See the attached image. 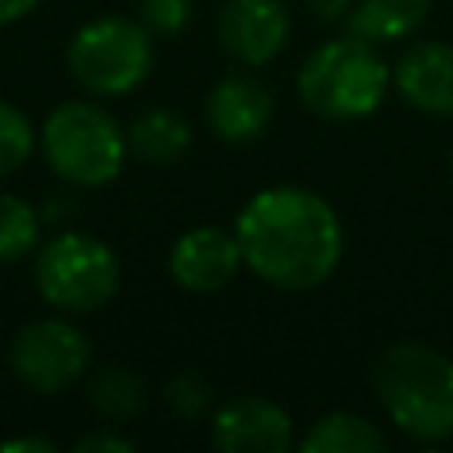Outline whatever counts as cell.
<instances>
[{
  "mask_svg": "<svg viewBox=\"0 0 453 453\" xmlns=\"http://www.w3.org/2000/svg\"><path fill=\"white\" fill-rule=\"evenodd\" d=\"M35 149V131H32V120L0 99V177L14 173L18 166H25V159L32 156Z\"/></svg>",
  "mask_w": 453,
  "mask_h": 453,
  "instance_id": "obj_18",
  "label": "cell"
},
{
  "mask_svg": "<svg viewBox=\"0 0 453 453\" xmlns=\"http://www.w3.org/2000/svg\"><path fill=\"white\" fill-rule=\"evenodd\" d=\"M163 400H166V407H170L177 418L195 421V418H202V414L212 407V389H209V382H205L198 372H177V375L163 386Z\"/></svg>",
  "mask_w": 453,
  "mask_h": 453,
  "instance_id": "obj_19",
  "label": "cell"
},
{
  "mask_svg": "<svg viewBox=\"0 0 453 453\" xmlns=\"http://www.w3.org/2000/svg\"><path fill=\"white\" fill-rule=\"evenodd\" d=\"M216 39L237 64L265 67L290 39V11L283 0H226L216 18Z\"/></svg>",
  "mask_w": 453,
  "mask_h": 453,
  "instance_id": "obj_8",
  "label": "cell"
},
{
  "mask_svg": "<svg viewBox=\"0 0 453 453\" xmlns=\"http://www.w3.org/2000/svg\"><path fill=\"white\" fill-rule=\"evenodd\" d=\"M127 134V152L142 163H173L191 149V124L177 110H145L131 120Z\"/></svg>",
  "mask_w": 453,
  "mask_h": 453,
  "instance_id": "obj_15",
  "label": "cell"
},
{
  "mask_svg": "<svg viewBox=\"0 0 453 453\" xmlns=\"http://www.w3.org/2000/svg\"><path fill=\"white\" fill-rule=\"evenodd\" d=\"M57 442L42 439V435H18V439H4L0 453H53Z\"/></svg>",
  "mask_w": 453,
  "mask_h": 453,
  "instance_id": "obj_22",
  "label": "cell"
},
{
  "mask_svg": "<svg viewBox=\"0 0 453 453\" xmlns=\"http://www.w3.org/2000/svg\"><path fill=\"white\" fill-rule=\"evenodd\" d=\"M273 120V96L251 74H223L205 96V124L226 145L255 142Z\"/></svg>",
  "mask_w": 453,
  "mask_h": 453,
  "instance_id": "obj_12",
  "label": "cell"
},
{
  "mask_svg": "<svg viewBox=\"0 0 453 453\" xmlns=\"http://www.w3.org/2000/svg\"><path fill=\"white\" fill-rule=\"evenodd\" d=\"M386 446V432L357 411H329L315 418L297 439L301 453H379Z\"/></svg>",
  "mask_w": 453,
  "mask_h": 453,
  "instance_id": "obj_13",
  "label": "cell"
},
{
  "mask_svg": "<svg viewBox=\"0 0 453 453\" xmlns=\"http://www.w3.org/2000/svg\"><path fill=\"white\" fill-rule=\"evenodd\" d=\"M35 287L60 311H99L120 287V258L106 241L64 230L39 248Z\"/></svg>",
  "mask_w": 453,
  "mask_h": 453,
  "instance_id": "obj_6",
  "label": "cell"
},
{
  "mask_svg": "<svg viewBox=\"0 0 453 453\" xmlns=\"http://www.w3.org/2000/svg\"><path fill=\"white\" fill-rule=\"evenodd\" d=\"M350 7H354V0H308V11H311L319 21H326V25L347 18Z\"/></svg>",
  "mask_w": 453,
  "mask_h": 453,
  "instance_id": "obj_23",
  "label": "cell"
},
{
  "mask_svg": "<svg viewBox=\"0 0 453 453\" xmlns=\"http://www.w3.org/2000/svg\"><path fill=\"white\" fill-rule=\"evenodd\" d=\"M42 219L18 195H0V262H18L39 248Z\"/></svg>",
  "mask_w": 453,
  "mask_h": 453,
  "instance_id": "obj_17",
  "label": "cell"
},
{
  "mask_svg": "<svg viewBox=\"0 0 453 453\" xmlns=\"http://www.w3.org/2000/svg\"><path fill=\"white\" fill-rule=\"evenodd\" d=\"M372 389L386 418L414 442L453 439V357L418 340L386 347L372 365Z\"/></svg>",
  "mask_w": 453,
  "mask_h": 453,
  "instance_id": "obj_2",
  "label": "cell"
},
{
  "mask_svg": "<svg viewBox=\"0 0 453 453\" xmlns=\"http://www.w3.org/2000/svg\"><path fill=\"white\" fill-rule=\"evenodd\" d=\"M138 14L152 35H180L191 25L195 0H138Z\"/></svg>",
  "mask_w": 453,
  "mask_h": 453,
  "instance_id": "obj_20",
  "label": "cell"
},
{
  "mask_svg": "<svg viewBox=\"0 0 453 453\" xmlns=\"http://www.w3.org/2000/svg\"><path fill=\"white\" fill-rule=\"evenodd\" d=\"M209 435L223 453H287L297 446L290 414L276 400L251 393L216 407Z\"/></svg>",
  "mask_w": 453,
  "mask_h": 453,
  "instance_id": "obj_10",
  "label": "cell"
},
{
  "mask_svg": "<svg viewBox=\"0 0 453 453\" xmlns=\"http://www.w3.org/2000/svg\"><path fill=\"white\" fill-rule=\"evenodd\" d=\"M152 60V32L120 14L85 21L67 42V71L92 96L134 92L149 78Z\"/></svg>",
  "mask_w": 453,
  "mask_h": 453,
  "instance_id": "obj_5",
  "label": "cell"
},
{
  "mask_svg": "<svg viewBox=\"0 0 453 453\" xmlns=\"http://www.w3.org/2000/svg\"><path fill=\"white\" fill-rule=\"evenodd\" d=\"M396 96L428 117H453V42L425 39L400 53L393 67Z\"/></svg>",
  "mask_w": 453,
  "mask_h": 453,
  "instance_id": "obj_11",
  "label": "cell"
},
{
  "mask_svg": "<svg viewBox=\"0 0 453 453\" xmlns=\"http://www.w3.org/2000/svg\"><path fill=\"white\" fill-rule=\"evenodd\" d=\"M39 0H0V25H11L18 18H25Z\"/></svg>",
  "mask_w": 453,
  "mask_h": 453,
  "instance_id": "obj_24",
  "label": "cell"
},
{
  "mask_svg": "<svg viewBox=\"0 0 453 453\" xmlns=\"http://www.w3.org/2000/svg\"><path fill=\"white\" fill-rule=\"evenodd\" d=\"M85 396H88V407L106 421H131L149 400L145 382L124 365H106L92 372Z\"/></svg>",
  "mask_w": 453,
  "mask_h": 453,
  "instance_id": "obj_16",
  "label": "cell"
},
{
  "mask_svg": "<svg viewBox=\"0 0 453 453\" xmlns=\"http://www.w3.org/2000/svg\"><path fill=\"white\" fill-rule=\"evenodd\" d=\"M166 269L170 280L188 294H219L244 269V255L234 230L191 226L173 241L166 255Z\"/></svg>",
  "mask_w": 453,
  "mask_h": 453,
  "instance_id": "obj_9",
  "label": "cell"
},
{
  "mask_svg": "<svg viewBox=\"0 0 453 453\" xmlns=\"http://www.w3.org/2000/svg\"><path fill=\"white\" fill-rule=\"evenodd\" d=\"M432 11V0H354L347 32L368 42H396L414 35Z\"/></svg>",
  "mask_w": 453,
  "mask_h": 453,
  "instance_id": "obj_14",
  "label": "cell"
},
{
  "mask_svg": "<svg viewBox=\"0 0 453 453\" xmlns=\"http://www.w3.org/2000/svg\"><path fill=\"white\" fill-rule=\"evenodd\" d=\"M234 237L244 269L290 294L322 287L343 258L340 212L319 191L301 184L255 191L234 219Z\"/></svg>",
  "mask_w": 453,
  "mask_h": 453,
  "instance_id": "obj_1",
  "label": "cell"
},
{
  "mask_svg": "<svg viewBox=\"0 0 453 453\" xmlns=\"http://www.w3.org/2000/svg\"><path fill=\"white\" fill-rule=\"evenodd\" d=\"M449 177H453V149H449Z\"/></svg>",
  "mask_w": 453,
  "mask_h": 453,
  "instance_id": "obj_25",
  "label": "cell"
},
{
  "mask_svg": "<svg viewBox=\"0 0 453 453\" xmlns=\"http://www.w3.org/2000/svg\"><path fill=\"white\" fill-rule=\"evenodd\" d=\"M78 453H131L134 449V439L127 435H117V432H92V435H81L74 442Z\"/></svg>",
  "mask_w": 453,
  "mask_h": 453,
  "instance_id": "obj_21",
  "label": "cell"
},
{
  "mask_svg": "<svg viewBox=\"0 0 453 453\" xmlns=\"http://www.w3.org/2000/svg\"><path fill=\"white\" fill-rule=\"evenodd\" d=\"M11 372L32 389V393H60L71 382H78L92 361L88 336L67 322V319H39L18 329L7 350Z\"/></svg>",
  "mask_w": 453,
  "mask_h": 453,
  "instance_id": "obj_7",
  "label": "cell"
},
{
  "mask_svg": "<svg viewBox=\"0 0 453 453\" xmlns=\"http://www.w3.org/2000/svg\"><path fill=\"white\" fill-rule=\"evenodd\" d=\"M393 88V67L375 42L336 35L319 42L297 67V99L322 120H365Z\"/></svg>",
  "mask_w": 453,
  "mask_h": 453,
  "instance_id": "obj_3",
  "label": "cell"
},
{
  "mask_svg": "<svg viewBox=\"0 0 453 453\" xmlns=\"http://www.w3.org/2000/svg\"><path fill=\"white\" fill-rule=\"evenodd\" d=\"M42 156L50 170L74 188H103L117 180L127 159L124 127L96 103L71 99L42 120Z\"/></svg>",
  "mask_w": 453,
  "mask_h": 453,
  "instance_id": "obj_4",
  "label": "cell"
}]
</instances>
